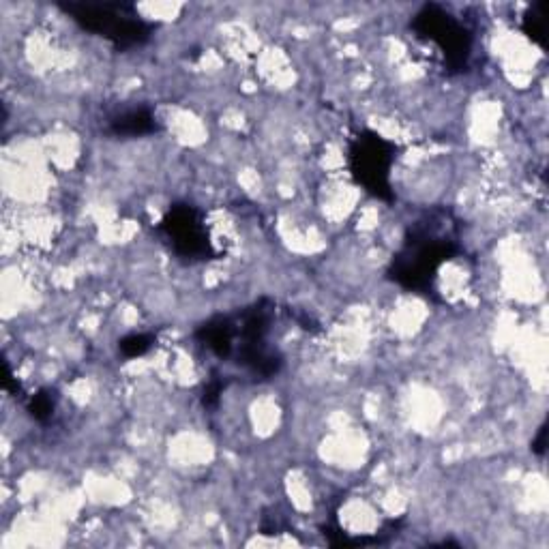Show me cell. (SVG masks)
Returning <instances> with one entry per match:
<instances>
[{
  "instance_id": "1",
  "label": "cell",
  "mask_w": 549,
  "mask_h": 549,
  "mask_svg": "<svg viewBox=\"0 0 549 549\" xmlns=\"http://www.w3.org/2000/svg\"><path fill=\"white\" fill-rule=\"evenodd\" d=\"M462 221L447 206L425 211L412 221L402 249L393 256L389 279L399 288L432 294L440 266L462 254Z\"/></svg>"
},
{
  "instance_id": "2",
  "label": "cell",
  "mask_w": 549,
  "mask_h": 549,
  "mask_svg": "<svg viewBox=\"0 0 549 549\" xmlns=\"http://www.w3.org/2000/svg\"><path fill=\"white\" fill-rule=\"evenodd\" d=\"M73 22L84 31L108 39L116 50L144 46L153 37L155 24L144 20L138 9L129 3H58Z\"/></svg>"
},
{
  "instance_id": "3",
  "label": "cell",
  "mask_w": 549,
  "mask_h": 549,
  "mask_svg": "<svg viewBox=\"0 0 549 549\" xmlns=\"http://www.w3.org/2000/svg\"><path fill=\"white\" fill-rule=\"evenodd\" d=\"M397 157V148L376 131H361L352 138L348 148V166L369 196L391 202L395 198L391 187V170Z\"/></svg>"
},
{
  "instance_id": "4",
  "label": "cell",
  "mask_w": 549,
  "mask_h": 549,
  "mask_svg": "<svg viewBox=\"0 0 549 549\" xmlns=\"http://www.w3.org/2000/svg\"><path fill=\"white\" fill-rule=\"evenodd\" d=\"M412 31L417 33L419 39L434 43L444 58L447 71L462 73L468 69L472 56V33L447 9L434 3L421 7L417 16L412 18Z\"/></svg>"
},
{
  "instance_id": "5",
  "label": "cell",
  "mask_w": 549,
  "mask_h": 549,
  "mask_svg": "<svg viewBox=\"0 0 549 549\" xmlns=\"http://www.w3.org/2000/svg\"><path fill=\"white\" fill-rule=\"evenodd\" d=\"M159 232L178 258L198 262L215 256L209 230H206L204 217L196 206L174 204L159 224Z\"/></svg>"
},
{
  "instance_id": "6",
  "label": "cell",
  "mask_w": 549,
  "mask_h": 549,
  "mask_svg": "<svg viewBox=\"0 0 549 549\" xmlns=\"http://www.w3.org/2000/svg\"><path fill=\"white\" fill-rule=\"evenodd\" d=\"M196 337L202 346L209 348L219 359H230L236 346V318L215 316L200 324Z\"/></svg>"
},
{
  "instance_id": "7",
  "label": "cell",
  "mask_w": 549,
  "mask_h": 549,
  "mask_svg": "<svg viewBox=\"0 0 549 549\" xmlns=\"http://www.w3.org/2000/svg\"><path fill=\"white\" fill-rule=\"evenodd\" d=\"M108 131L118 138H140L159 131V123L148 108H133L110 118Z\"/></svg>"
},
{
  "instance_id": "8",
  "label": "cell",
  "mask_w": 549,
  "mask_h": 549,
  "mask_svg": "<svg viewBox=\"0 0 549 549\" xmlns=\"http://www.w3.org/2000/svg\"><path fill=\"white\" fill-rule=\"evenodd\" d=\"M522 31L532 43H537V46H541L543 50L547 48V5L545 3L532 5L524 13Z\"/></svg>"
},
{
  "instance_id": "9",
  "label": "cell",
  "mask_w": 549,
  "mask_h": 549,
  "mask_svg": "<svg viewBox=\"0 0 549 549\" xmlns=\"http://www.w3.org/2000/svg\"><path fill=\"white\" fill-rule=\"evenodd\" d=\"M153 346L155 337L148 333H131L118 341V350H121L125 359H138V356H144Z\"/></svg>"
},
{
  "instance_id": "10",
  "label": "cell",
  "mask_w": 549,
  "mask_h": 549,
  "mask_svg": "<svg viewBox=\"0 0 549 549\" xmlns=\"http://www.w3.org/2000/svg\"><path fill=\"white\" fill-rule=\"evenodd\" d=\"M56 410V397L52 391H39L31 399H28V412L39 423H48L54 417Z\"/></svg>"
},
{
  "instance_id": "11",
  "label": "cell",
  "mask_w": 549,
  "mask_h": 549,
  "mask_svg": "<svg viewBox=\"0 0 549 549\" xmlns=\"http://www.w3.org/2000/svg\"><path fill=\"white\" fill-rule=\"evenodd\" d=\"M226 384L219 380V376L211 378L209 382H206V387H204V393H202V404L206 408H215L219 404V395L221 391H224Z\"/></svg>"
},
{
  "instance_id": "12",
  "label": "cell",
  "mask_w": 549,
  "mask_h": 549,
  "mask_svg": "<svg viewBox=\"0 0 549 549\" xmlns=\"http://www.w3.org/2000/svg\"><path fill=\"white\" fill-rule=\"evenodd\" d=\"M545 442H547V425H541L537 438L532 440V451L537 453L539 457H541V455H545Z\"/></svg>"
}]
</instances>
